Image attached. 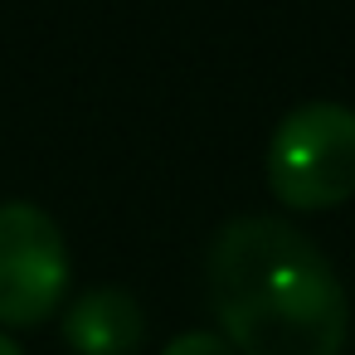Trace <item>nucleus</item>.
I'll use <instances>...</instances> for the list:
<instances>
[{
	"label": "nucleus",
	"mask_w": 355,
	"mask_h": 355,
	"mask_svg": "<svg viewBox=\"0 0 355 355\" xmlns=\"http://www.w3.org/2000/svg\"><path fill=\"white\" fill-rule=\"evenodd\" d=\"M219 336L239 355H340L350 297L331 258L287 219H229L205 258Z\"/></svg>",
	"instance_id": "obj_1"
},
{
	"label": "nucleus",
	"mask_w": 355,
	"mask_h": 355,
	"mask_svg": "<svg viewBox=\"0 0 355 355\" xmlns=\"http://www.w3.org/2000/svg\"><path fill=\"white\" fill-rule=\"evenodd\" d=\"M268 185L297 214L345 205L355 195V107L331 98L292 107L268 141Z\"/></svg>",
	"instance_id": "obj_2"
},
{
	"label": "nucleus",
	"mask_w": 355,
	"mask_h": 355,
	"mask_svg": "<svg viewBox=\"0 0 355 355\" xmlns=\"http://www.w3.org/2000/svg\"><path fill=\"white\" fill-rule=\"evenodd\" d=\"M69 243L49 209L30 200L0 205V326H40L64 306Z\"/></svg>",
	"instance_id": "obj_3"
},
{
	"label": "nucleus",
	"mask_w": 355,
	"mask_h": 355,
	"mask_svg": "<svg viewBox=\"0 0 355 355\" xmlns=\"http://www.w3.org/2000/svg\"><path fill=\"white\" fill-rule=\"evenodd\" d=\"M64 340L73 355H132L146 340V316L122 287H88L64 311Z\"/></svg>",
	"instance_id": "obj_4"
},
{
	"label": "nucleus",
	"mask_w": 355,
	"mask_h": 355,
	"mask_svg": "<svg viewBox=\"0 0 355 355\" xmlns=\"http://www.w3.org/2000/svg\"><path fill=\"white\" fill-rule=\"evenodd\" d=\"M161 355H239L219 331H180L175 340H166Z\"/></svg>",
	"instance_id": "obj_5"
},
{
	"label": "nucleus",
	"mask_w": 355,
	"mask_h": 355,
	"mask_svg": "<svg viewBox=\"0 0 355 355\" xmlns=\"http://www.w3.org/2000/svg\"><path fill=\"white\" fill-rule=\"evenodd\" d=\"M0 355H25V350H20V345H15V340H10L6 331H0Z\"/></svg>",
	"instance_id": "obj_6"
}]
</instances>
